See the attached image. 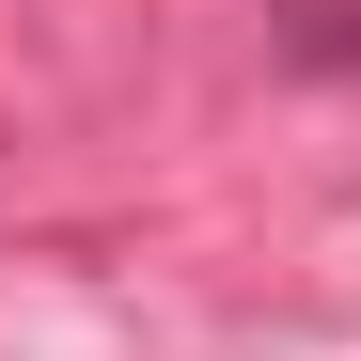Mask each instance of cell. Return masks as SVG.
<instances>
[{"instance_id":"cell-1","label":"cell","mask_w":361,"mask_h":361,"mask_svg":"<svg viewBox=\"0 0 361 361\" xmlns=\"http://www.w3.org/2000/svg\"><path fill=\"white\" fill-rule=\"evenodd\" d=\"M267 47L298 79H361V0H267Z\"/></svg>"}]
</instances>
